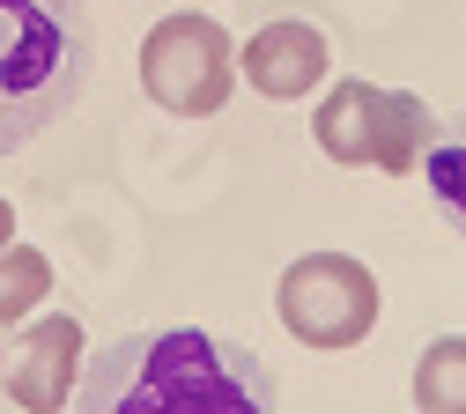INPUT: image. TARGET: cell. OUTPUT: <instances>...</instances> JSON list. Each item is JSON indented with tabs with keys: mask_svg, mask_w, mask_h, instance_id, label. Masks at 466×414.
<instances>
[{
	"mask_svg": "<svg viewBox=\"0 0 466 414\" xmlns=\"http://www.w3.org/2000/svg\"><path fill=\"white\" fill-rule=\"evenodd\" d=\"M75 378H82V326L67 311L30 318L8 348H0V392L23 414H67Z\"/></svg>",
	"mask_w": 466,
	"mask_h": 414,
	"instance_id": "obj_6",
	"label": "cell"
},
{
	"mask_svg": "<svg viewBox=\"0 0 466 414\" xmlns=\"http://www.w3.org/2000/svg\"><path fill=\"white\" fill-rule=\"evenodd\" d=\"M0 245H15V207L0 200Z\"/></svg>",
	"mask_w": 466,
	"mask_h": 414,
	"instance_id": "obj_11",
	"label": "cell"
},
{
	"mask_svg": "<svg viewBox=\"0 0 466 414\" xmlns=\"http://www.w3.org/2000/svg\"><path fill=\"white\" fill-rule=\"evenodd\" d=\"M415 414H466V333H444L415 355Z\"/></svg>",
	"mask_w": 466,
	"mask_h": 414,
	"instance_id": "obj_9",
	"label": "cell"
},
{
	"mask_svg": "<svg viewBox=\"0 0 466 414\" xmlns=\"http://www.w3.org/2000/svg\"><path fill=\"white\" fill-rule=\"evenodd\" d=\"M45 296H52V259L37 245H0V333L30 318Z\"/></svg>",
	"mask_w": 466,
	"mask_h": 414,
	"instance_id": "obj_10",
	"label": "cell"
},
{
	"mask_svg": "<svg viewBox=\"0 0 466 414\" xmlns=\"http://www.w3.org/2000/svg\"><path fill=\"white\" fill-rule=\"evenodd\" d=\"M141 89L156 111L170 118H215L238 89V45L215 15L170 8L148 37H141Z\"/></svg>",
	"mask_w": 466,
	"mask_h": 414,
	"instance_id": "obj_4",
	"label": "cell"
},
{
	"mask_svg": "<svg viewBox=\"0 0 466 414\" xmlns=\"http://www.w3.org/2000/svg\"><path fill=\"white\" fill-rule=\"evenodd\" d=\"M422 186H430V200H437V215L466 237V111H451V118H437V134H430V148H422Z\"/></svg>",
	"mask_w": 466,
	"mask_h": 414,
	"instance_id": "obj_8",
	"label": "cell"
},
{
	"mask_svg": "<svg viewBox=\"0 0 466 414\" xmlns=\"http://www.w3.org/2000/svg\"><path fill=\"white\" fill-rule=\"evenodd\" d=\"M75 414H281V385L215 326H141L82 363Z\"/></svg>",
	"mask_w": 466,
	"mask_h": 414,
	"instance_id": "obj_1",
	"label": "cell"
},
{
	"mask_svg": "<svg viewBox=\"0 0 466 414\" xmlns=\"http://www.w3.org/2000/svg\"><path fill=\"white\" fill-rule=\"evenodd\" d=\"M319 148L340 163V170H392V177H415L437 118L415 89H385V82H363V75H340L326 82L319 96V118H311Z\"/></svg>",
	"mask_w": 466,
	"mask_h": 414,
	"instance_id": "obj_3",
	"label": "cell"
},
{
	"mask_svg": "<svg viewBox=\"0 0 466 414\" xmlns=\"http://www.w3.org/2000/svg\"><path fill=\"white\" fill-rule=\"evenodd\" d=\"M96 75L89 0H0V156L30 148Z\"/></svg>",
	"mask_w": 466,
	"mask_h": 414,
	"instance_id": "obj_2",
	"label": "cell"
},
{
	"mask_svg": "<svg viewBox=\"0 0 466 414\" xmlns=\"http://www.w3.org/2000/svg\"><path fill=\"white\" fill-rule=\"evenodd\" d=\"M274 311H281L289 340H304V348H356L378 326V274L348 252H304L281 274Z\"/></svg>",
	"mask_w": 466,
	"mask_h": 414,
	"instance_id": "obj_5",
	"label": "cell"
},
{
	"mask_svg": "<svg viewBox=\"0 0 466 414\" xmlns=\"http://www.w3.org/2000/svg\"><path fill=\"white\" fill-rule=\"evenodd\" d=\"M245 89H259L267 104H304L333 82V45L319 23H297V15H281L267 30L245 37Z\"/></svg>",
	"mask_w": 466,
	"mask_h": 414,
	"instance_id": "obj_7",
	"label": "cell"
}]
</instances>
